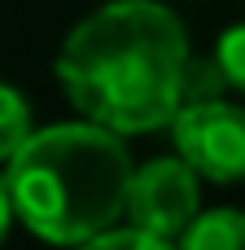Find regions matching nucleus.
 I'll use <instances>...</instances> for the list:
<instances>
[{
  "instance_id": "4",
  "label": "nucleus",
  "mask_w": 245,
  "mask_h": 250,
  "mask_svg": "<svg viewBox=\"0 0 245 250\" xmlns=\"http://www.w3.org/2000/svg\"><path fill=\"white\" fill-rule=\"evenodd\" d=\"M197 211H202V176L180 154L153 158L132 171L123 220H132V224L149 229L153 237H162L167 246H175L184 237V229L197 220Z\"/></svg>"
},
{
  "instance_id": "8",
  "label": "nucleus",
  "mask_w": 245,
  "mask_h": 250,
  "mask_svg": "<svg viewBox=\"0 0 245 250\" xmlns=\"http://www.w3.org/2000/svg\"><path fill=\"white\" fill-rule=\"evenodd\" d=\"M88 246H92V250H127V246H132V250H162L167 242H162V237H153L149 229H140V224H132V220H127V229H114V224H110V229H105V233H96Z\"/></svg>"
},
{
  "instance_id": "7",
  "label": "nucleus",
  "mask_w": 245,
  "mask_h": 250,
  "mask_svg": "<svg viewBox=\"0 0 245 250\" xmlns=\"http://www.w3.org/2000/svg\"><path fill=\"white\" fill-rule=\"evenodd\" d=\"M215 66H219V75H224L228 88L245 92V22L228 26V31L219 35V44H215Z\"/></svg>"
},
{
  "instance_id": "6",
  "label": "nucleus",
  "mask_w": 245,
  "mask_h": 250,
  "mask_svg": "<svg viewBox=\"0 0 245 250\" xmlns=\"http://www.w3.org/2000/svg\"><path fill=\"white\" fill-rule=\"evenodd\" d=\"M31 132H35V127H31V105H26V97H22L18 88L0 83V163H9V158L26 145Z\"/></svg>"
},
{
  "instance_id": "1",
  "label": "nucleus",
  "mask_w": 245,
  "mask_h": 250,
  "mask_svg": "<svg viewBox=\"0 0 245 250\" xmlns=\"http://www.w3.org/2000/svg\"><path fill=\"white\" fill-rule=\"evenodd\" d=\"M188 31L158 0H114L88 13L57 48L70 105L123 136L171 127L188 97Z\"/></svg>"
},
{
  "instance_id": "2",
  "label": "nucleus",
  "mask_w": 245,
  "mask_h": 250,
  "mask_svg": "<svg viewBox=\"0 0 245 250\" xmlns=\"http://www.w3.org/2000/svg\"><path fill=\"white\" fill-rule=\"evenodd\" d=\"M132 154L123 132L105 123H53L26 136L4 163L18 220L57 246H88L123 220L132 189Z\"/></svg>"
},
{
  "instance_id": "5",
  "label": "nucleus",
  "mask_w": 245,
  "mask_h": 250,
  "mask_svg": "<svg viewBox=\"0 0 245 250\" xmlns=\"http://www.w3.org/2000/svg\"><path fill=\"white\" fill-rule=\"evenodd\" d=\"M180 246H188V250H245V211H237V207L197 211V220L184 229Z\"/></svg>"
},
{
  "instance_id": "3",
  "label": "nucleus",
  "mask_w": 245,
  "mask_h": 250,
  "mask_svg": "<svg viewBox=\"0 0 245 250\" xmlns=\"http://www.w3.org/2000/svg\"><path fill=\"white\" fill-rule=\"evenodd\" d=\"M175 154L210 185L245 180V110L219 97H188L171 119Z\"/></svg>"
},
{
  "instance_id": "9",
  "label": "nucleus",
  "mask_w": 245,
  "mask_h": 250,
  "mask_svg": "<svg viewBox=\"0 0 245 250\" xmlns=\"http://www.w3.org/2000/svg\"><path fill=\"white\" fill-rule=\"evenodd\" d=\"M13 193H9V176H0V237L9 233V224H13Z\"/></svg>"
}]
</instances>
